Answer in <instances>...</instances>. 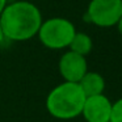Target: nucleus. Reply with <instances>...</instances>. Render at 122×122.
Returning a JSON list of instances; mask_svg holds the SVG:
<instances>
[{
  "mask_svg": "<svg viewBox=\"0 0 122 122\" xmlns=\"http://www.w3.org/2000/svg\"><path fill=\"white\" fill-rule=\"evenodd\" d=\"M79 85L83 89L84 95L88 97V96H95V95L104 93L105 80H104V77L98 72L87 71L84 74V76L79 80Z\"/></svg>",
  "mask_w": 122,
  "mask_h": 122,
  "instance_id": "0eeeda50",
  "label": "nucleus"
},
{
  "mask_svg": "<svg viewBox=\"0 0 122 122\" xmlns=\"http://www.w3.org/2000/svg\"><path fill=\"white\" fill-rule=\"evenodd\" d=\"M7 4H8V0H0V15H1V12L4 11V8H5Z\"/></svg>",
  "mask_w": 122,
  "mask_h": 122,
  "instance_id": "9b49d317",
  "label": "nucleus"
},
{
  "mask_svg": "<svg viewBox=\"0 0 122 122\" xmlns=\"http://www.w3.org/2000/svg\"><path fill=\"white\" fill-rule=\"evenodd\" d=\"M122 16V0H91L85 12V21L100 28H110Z\"/></svg>",
  "mask_w": 122,
  "mask_h": 122,
  "instance_id": "20e7f679",
  "label": "nucleus"
},
{
  "mask_svg": "<svg viewBox=\"0 0 122 122\" xmlns=\"http://www.w3.org/2000/svg\"><path fill=\"white\" fill-rule=\"evenodd\" d=\"M116 26H117V29H118L119 34L122 36V16L119 17V20H118V22H117V24H116Z\"/></svg>",
  "mask_w": 122,
  "mask_h": 122,
  "instance_id": "9d476101",
  "label": "nucleus"
},
{
  "mask_svg": "<svg viewBox=\"0 0 122 122\" xmlns=\"http://www.w3.org/2000/svg\"><path fill=\"white\" fill-rule=\"evenodd\" d=\"M68 47H70V50L74 51V53H77V54H80V55L87 56L88 54L92 51V47H93L92 38L88 34H85V33L76 32L74 34V37H72Z\"/></svg>",
  "mask_w": 122,
  "mask_h": 122,
  "instance_id": "6e6552de",
  "label": "nucleus"
},
{
  "mask_svg": "<svg viewBox=\"0 0 122 122\" xmlns=\"http://www.w3.org/2000/svg\"><path fill=\"white\" fill-rule=\"evenodd\" d=\"M87 96L79 83L63 81L50 91L46 97V109L58 119H72L81 114Z\"/></svg>",
  "mask_w": 122,
  "mask_h": 122,
  "instance_id": "f03ea898",
  "label": "nucleus"
},
{
  "mask_svg": "<svg viewBox=\"0 0 122 122\" xmlns=\"http://www.w3.org/2000/svg\"><path fill=\"white\" fill-rule=\"evenodd\" d=\"M112 101L104 93L88 96L84 101L81 116L87 122H109Z\"/></svg>",
  "mask_w": 122,
  "mask_h": 122,
  "instance_id": "39448f33",
  "label": "nucleus"
},
{
  "mask_svg": "<svg viewBox=\"0 0 122 122\" xmlns=\"http://www.w3.org/2000/svg\"><path fill=\"white\" fill-rule=\"evenodd\" d=\"M42 21L38 7L24 0L7 4L0 15V26L4 37L16 42L28 41L37 36Z\"/></svg>",
  "mask_w": 122,
  "mask_h": 122,
  "instance_id": "f257e3e1",
  "label": "nucleus"
},
{
  "mask_svg": "<svg viewBox=\"0 0 122 122\" xmlns=\"http://www.w3.org/2000/svg\"><path fill=\"white\" fill-rule=\"evenodd\" d=\"M75 33V25L70 20L63 17H53L42 21L37 36L41 43L47 49L62 50L70 46Z\"/></svg>",
  "mask_w": 122,
  "mask_h": 122,
  "instance_id": "7ed1b4c3",
  "label": "nucleus"
},
{
  "mask_svg": "<svg viewBox=\"0 0 122 122\" xmlns=\"http://www.w3.org/2000/svg\"><path fill=\"white\" fill-rule=\"evenodd\" d=\"M109 122H122V97L118 98L116 102H112Z\"/></svg>",
  "mask_w": 122,
  "mask_h": 122,
  "instance_id": "1a4fd4ad",
  "label": "nucleus"
},
{
  "mask_svg": "<svg viewBox=\"0 0 122 122\" xmlns=\"http://www.w3.org/2000/svg\"><path fill=\"white\" fill-rule=\"evenodd\" d=\"M88 71L87 59L74 51H67L59 59V72L64 81L79 83V80Z\"/></svg>",
  "mask_w": 122,
  "mask_h": 122,
  "instance_id": "423d86ee",
  "label": "nucleus"
},
{
  "mask_svg": "<svg viewBox=\"0 0 122 122\" xmlns=\"http://www.w3.org/2000/svg\"><path fill=\"white\" fill-rule=\"evenodd\" d=\"M4 34H3V30H1V26H0V45L3 43V41H4Z\"/></svg>",
  "mask_w": 122,
  "mask_h": 122,
  "instance_id": "f8f14e48",
  "label": "nucleus"
}]
</instances>
